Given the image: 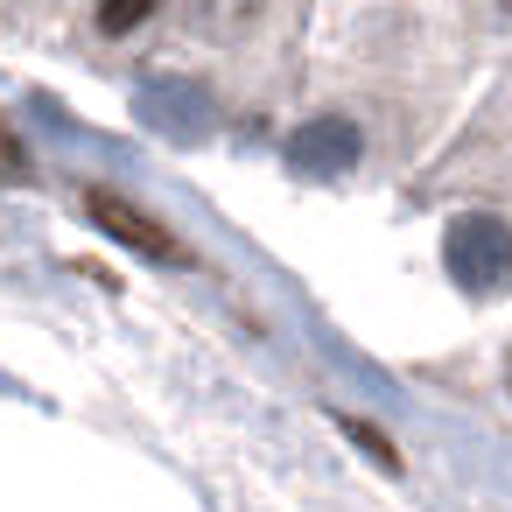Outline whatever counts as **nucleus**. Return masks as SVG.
<instances>
[{
  "label": "nucleus",
  "mask_w": 512,
  "mask_h": 512,
  "mask_svg": "<svg viewBox=\"0 0 512 512\" xmlns=\"http://www.w3.org/2000/svg\"><path fill=\"white\" fill-rule=\"evenodd\" d=\"M442 260H449V274L470 295H498V288H512V225H498V218H456L449 239H442Z\"/></svg>",
  "instance_id": "obj_1"
},
{
  "label": "nucleus",
  "mask_w": 512,
  "mask_h": 512,
  "mask_svg": "<svg viewBox=\"0 0 512 512\" xmlns=\"http://www.w3.org/2000/svg\"><path fill=\"white\" fill-rule=\"evenodd\" d=\"M92 8H99V29L106 36H127V29H141L162 8V0H92Z\"/></svg>",
  "instance_id": "obj_4"
},
{
  "label": "nucleus",
  "mask_w": 512,
  "mask_h": 512,
  "mask_svg": "<svg viewBox=\"0 0 512 512\" xmlns=\"http://www.w3.org/2000/svg\"><path fill=\"white\" fill-rule=\"evenodd\" d=\"M505 8H512V0H505Z\"/></svg>",
  "instance_id": "obj_5"
},
{
  "label": "nucleus",
  "mask_w": 512,
  "mask_h": 512,
  "mask_svg": "<svg viewBox=\"0 0 512 512\" xmlns=\"http://www.w3.org/2000/svg\"><path fill=\"white\" fill-rule=\"evenodd\" d=\"M85 211H92V225H99L106 239H120V246H134V253H148V260H183V246H176L155 218H141L134 204H120L113 190H92V197H85Z\"/></svg>",
  "instance_id": "obj_2"
},
{
  "label": "nucleus",
  "mask_w": 512,
  "mask_h": 512,
  "mask_svg": "<svg viewBox=\"0 0 512 512\" xmlns=\"http://www.w3.org/2000/svg\"><path fill=\"white\" fill-rule=\"evenodd\" d=\"M288 155H295L302 169H344V162L358 155V134H351L344 120H316V127H302V134L288 141Z\"/></svg>",
  "instance_id": "obj_3"
}]
</instances>
